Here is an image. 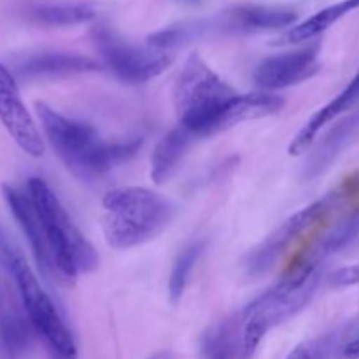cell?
Here are the masks:
<instances>
[{"mask_svg":"<svg viewBox=\"0 0 359 359\" xmlns=\"http://www.w3.org/2000/svg\"><path fill=\"white\" fill-rule=\"evenodd\" d=\"M44 135L67 170L81 181H95L116 165L128 161L142 146V140L107 142L86 121L63 116L44 102L35 104Z\"/></svg>","mask_w":359,"mask_h":359,"instance_id":"6da1fadb","label":"cell"},{"mask_svg":"<svg viewBox=\"0 0 359 359\" xmlns=\"http://www.w3.org/2000/svg\"><path fill=\"white\" fill-rule=\"evenodd\" d=\"M102 230L109 245L130 249L156 238L174 219L175 207L160 193L139 186L109 191L102 200Z\"/></svg>","mask_w":359,"mask_h":359,"instance_id":"7a4b0ae2","label":"cell"},{"mask_svg":"<svg viewBox=\"0 0 359 359\" xmlns=\"http://www.w3.org/2000/svg\"><path fill=\"white\" fill-rule=\"evenodd\" d=\"M0 262L13 277L25 316L53 359H77V346L49 294L9 235L0 226Z\"/></svg>","mask_w":359,"mask_h":359,"instance_id":"3957f363","label":"cell"},{"mask_svg":"<svg viewBox=\"0 0 359 359\" xmlns=\"http://www.w3.org/2000/svg\"><path fill=\"white\" fill-rule=\"evenodd\" d=\"M237 95L202 56L193 53L182 65L172 93L179 125L188 128L196 139L216 135L224 109Z\"/></svg>","mask_w":359,"mask_h":359,"instance_id":"277c9868","label":"cell"},{"mask_svg":"<svg viewBox=\"0 0 359 359\" xmlns=\"http://www.w3.org/2000/svg\"><path fill=\"white\" fill-rule=\"evenodd\" d=\"M27 191L41 219L46 241L55 259L60 283L72 284L79 273L91 272L98 265V255L79 228L70 219L69 212L48 182L41 177H30Z\"/></svg>","mask_w":359,"mask_h":359,"instance_id":"5b68a950","label":"cell"},{"mask_svg":"<svg viewBox=\"0 0 359 359\" xmlns=\"http://www.w3.org/2000/svg\"><path fill=\"white\" fill-rule=\"evenodd\" d=\"M93 41L105 65L118 79L128 84H142L154 79L170 67L174 56L147 46H133L105 27L93 30Z\"/></svg>","mask_w":359,"mask_h":359,"instance_id":"8992f818","label":"cell"},{"mask_svg":"<svg viewBox=\"0 0 359 359\" xmlns=\"http://www.w3.org/2000/svg\"><path fill=\"white\" fill-rule=\"evenodd\" d=\"M318 284L319 283H312L297 291L283 290L276 284L265 294L256 298L245 309L244 328H242L241 337V359L251 358L270 330L307 307L318 290Z\"/></svg>","mask_w":359,"mask_h":359,"instance_id":"52a82bcc","label":"cell"},{"mask_svg":"<svg viewBox=\"0 0 359 359\" xmlns=\"http://www.w3.org/2000/svg\"><path fill=\"white\" fill-rule=\"evenodd\" d=\"M344 193L332 191L323 196L318 202L311 203L300 212L287 217L280 226H277L266 238H263L252 251L245 255L242 266L249 277H259L269 272L277 259L286 252V249L304 233L305 230L314 226L316 223L325 219L333 209L340 203Z\"/></svg>","mask_w":359,"mask_h":359,"instance_id":"ba28073f","label":"cell"},{"mask_svg":"<svg viewBox=\"0 0 359 359\" xmlns=\"http://www.w3.org/2000/svg\"><path fill=\"white\" fill-rule=\"evenodd\" d=\"M0 123L11 139L32 158L44 154V142L34 118L20 95L16 79L9 69L0 63Z\"/></svg>","mask_w":359,"mask_h":359,"instance_id":"9c48e42d","label":"cell"},{"mask_svg":"<svg viewBox=\"0 0 359 359\" xmlns=\"http://www.w3.org/2000/svg\"><path fill=\"white\" fill-rule=\"evenodd\" d=\"M319 70V44L316 42L294 51L269 56L256 67L252 79L263 90H283L311 79Z\"/></svg>","mask_w":359,"mask_h":359,"instance_id":"30bf717a","label":"cell"},{"mask_svg":"<svg viewBox=\"0 0 359 359\" xmlns=\"http://www.w3.org/2000/svg\"><path fill=\"white\" fill-rule=\"evenodd\" d=\"M2 191H4V198H6L14 219L18 221V224H20L21 230H23L25 237H27L28 244H30L35 263H37L41 273L46 277V279L60 283V277H58V272H56L51 249H49L48 241H46L41 219H39L37 210H35L34 202H32L28 191H21V189L13 188V186H4Z\"/></svg>","mask_w":359,"mask_h":359,"instance_id":"8fae6325","label":"cell"},{"mask_svg":"<svg viewBox=\"0 0 359 359\" xmlns=\"http://www.w3.org/2000/svg\"><path fill=\"white\" fill-rule=\"evenodd\" d=\"M298 18L290 7L241 6L228 9L219 18L210 20V28L219 32H262L290 27Z\"/></svg>","mask_w":359,"mask_h":359,"instance_id":"7c38bea8","label":"cell"},{"mask_svg":"<svg viewBox=\"0 0 359 359\" xmlns=\"http://www.w3.org/2000/svg\"><path fill=\"white\" fill-rule=\"evenodd\" d=\"M359 104V70L356 76L351 79V83L333 98L330 104H326L325 107L319 109L304 126H302L300 132L294 135V139L290 142L287 147V153L291 156H300V154L307 153L311 149V146L314 144L316 137L321 132V128L328 123H332L333 119L340 118L342 114L349 112L351 109H354Z\"/></svg>","mask_w":359,"mask_h":359,"instance_id":"4fadbf2b","label":"cell"},{"mask_svg":"<svg viewBox=\"0 0 359 359\" xmlns=\"http://www.w3.org/2000/svg\"><path fill=\"white\" fill-rule=\"evenodd\" d=\"M98 69H100V63L77 53H39V55L28 56L18 65L20 76L27 79L67 77L95 72Z\"/></svg>","mask_w":359,"mask_h":359,"instance_id":"5bb4252c","label":"cell"},{"mask_svg":"<svg viewBox=\"0 0 359 359\" xmlns=\"http://www.w3.org/2000/svg\"><path fill=\"white\" fill-rule=\"evenodd\" d=\"M195 140L198 139L184 126L177 125L174 130H170L154 147L153 156H151V179L156 184L167 182L179 170Z\"/></svg>","mask_w":359,"mask_h":359,"instance_id":"9a60e30c","label":"cell"},{"mask_svg":"<svg viewBox=\"0 0 359 359\" xmlns=\"http://www.w3.org/2000/svg\"><path fill=\"white\" fill-rule=\"evenodd\" d=\"M284 107V98L279 95L265 93H238L233 100L228 104L224 109L223 116L219 121V132L231 128L235 125H241L244 121H251V119L266 118L276 112H279Z\"/></svg>","mask_w":359,"mask_h":359,"instance_id":"2e32d148","label":"cell"},{"mask_svg":"<svg viewBox=\"0 0 359 359\" xmlns=\"http://www.w3.org/2000/svg\"><path fill=\"white\" fill-rule=\"evenodd\" d=\"M34 332L27 316H21L13 304L0 293V356L20 359L30 344Z\"/></svg>","mask_w":359,"mask_h":359,"instance_id":"e0dca14e","label":"cell"},{"mask_svg":"<svg viewBox=\"0 0 359 359\" xmlns=\"http://www.w3.org/2000/svg\"><path fill=\"white\" fill-rule=\"evenodd\" d=\"M356 9H359V0H344V2L333 4V6L312 14L302 23L294 25L293 28H290L286 34L277 39L276 44H300V42L311 41Z\"/></svg>","mask_w":359,"mask_h":359,"instance_id":"ac0fdd59","label":"cell"},{"mask_svg":"<svg viewBox=\"0 0 359 359\" xmlns=\"http://www.w3.org/2000/svg\"><path fill=\"white\" fill-rule=\"evenodd\" d=\"M358 126L359 116H351V118L339 123V125L321 140L318 149H316L314 153H312V156L309 158V163L307 167H305V177L314 179L316 175L325 172L326 168L332 165V161L335 160L337 154L344 149V146H346L347 140L353 137V133L356 132Z\"/></svg>","mask_w":359,"mask_h":359,"instance_id":"d6986e66","label":"cell"},{"mask_svg":"<svg viewBox=\"0 0 359 359\" xmlns=\"http://www.w3.org/2000/svg\"><path fill=\"white\" fill-rule=\"evenodd\" d=\"M95 18V9L84 4H56L41 6L32 11V20L51 27H70V25L88 23Z\"/></svg>","mask_w":359,"mask_h":359,"instance_id":"ffe728a7","label":"cell"},{"mask_svg":"<svg viewBox=\"0 0 359 359\" xmlns=\"http://www.w3.org/2000/svg\"><path fill=\"white\" fill-rule=\"evenodd\" d=\"M203 248H205V242L193 241L188 245H184L175 258L174 265H172L170 279H168V294H170L172 304H177L184 294L189 277H191L193 269L202 256Z\"/></svg>","mask_w":359,"mask_h":359,"instance_id":"44dd1931","label":"cell"},{"mask_svg":"<svg viewBox=\"0 0 359 359\" xmlns=\"http://www.w3.org/2000/svg\"><path fill=\"white\" fill-rule=\"evenodd\" d=\"M237 344H235V328L231 323L212 326L203 335L202 359H235Z\"/></svg>","mask_w":359,"mask_h":359,"instance_id":"7402d4cb","label":"cell"},{"mask_svg":"<svg viewBox=\"0 0 359 359\" xmlns=\"http://www.w3.org/2000/svg\"><path fill=\"white\" fill-rule=\"evenodd\" d=\"M330 283L335 287H347L359 284V265L346 266V269H340L337 272H333L330 276Z\"/></svg>","mask_w":359,"mask_h":359,"instance_id":"603a6c76","label":"cell"},{"mask_svg":"<svg viewBox=\"0 0 359 359\" xmlns=\"http://www.w3.org/2000/svg\"><path fill=\"white\" fill-rule=\"evenodd\" d=\"M287 359H316V354H314V351H312L311 346H307V344H302V346H297L293 351H291Z\"/></svg>","mask_w":359,"mask_h":359,"instance_id":"cb8c5ba5","label":"cell"},{"mask_svg":"<svg viewBox=\"0 0 359 359\" xmlns=\"http://www.w3.org/2000/svg\"><path fill=\"white\" fill-rule=\"evenodd\" d=\"M342 353L347 359H359V333L356 339H353L351 342H347L346 346H344Z\"/></svg>","mask_w":359,"mask_h":359,"instance_id":"d4e9b609","label":"cell"},{"mask_svg":"<svg viewBox=\"0 0 359 359\" xmlns=\"http://www.w3.org/2000/svg\"><path fill=\"white\" fill-rule=\"evenodd\" d=\"M177 2H184V4H196L198 0H177Z\"/></svg>","mask_w":359,"mask_h":359,"instance_id":"484cf974","label":"cell"}]
</instances>
